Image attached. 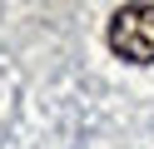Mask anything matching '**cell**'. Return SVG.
Wrapping results in <instances>:
<instances>
[{
    "mask_svg": "<svg viewBox=\"0 0 154 149\" xmlns=\"http://www.w3.org/2000/svg\"><path fill=\"white\" fill-rule=\"evenodd\" d=\"M109 50L129 65L154 60V5H119L109 20Z\"/></svg>",
    "mask_w": 154,
    "mask_h": 149,
    "instance_id": "1",
    "label": "cell"
}]
</instances>
